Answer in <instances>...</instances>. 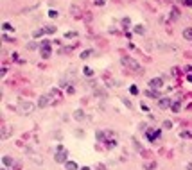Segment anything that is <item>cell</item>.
<instances>
[{
	"label": "cell",
	"mask_w": 192,
	"mask_h": 170,
	"mask_svg": "<svg viewBox=\"0 0 192 170\" xmlns=\"http://www.w3.org/2000/svg\"><path fill=\"white\" fill-rule=\"evenodd\" d=\"M120 63H122L124 66H129L135 74H142V66L138 65V63H137L135 59H131V57H122V59H120Z\"/></svg>",
	"instance_id": "1"
},
{
	"label": "cell",
	"mask_w": 192,
	"mask_h": 170,
	"mask_svg": "<svg viewBox=\"0 0 192 170\" xmlns=\"http://www.w3.org/2000/svg\"><path fill=\"white\" fill-rule=\"evenodd\" d=\"M67 158H68L67 149H65V147H61V145H58L56 154H54V159H56L58 163H67Z\"/></svg>",
	"instance_id": "2"
},
{
	"label": "cell",
	"mask_w": 192,
	"mask_h": 170,
	"mask_svg": "<svg viewBox=\"0 0 192 170\" xmlns=\"http://www.w3.org/2000/svg\"><path fill=\"white\" fill-rule=\"evenodd\" d=\"M18 109L22 111V113H25V115H31L34 111V104L29 102V100H22V102L18 104Z\"/></svg>",
	"instance_id": "3"
},
{
	"label": "cell",
	"mask_w": 192,
	"mask_h": 170,
	"mask_svg": "<svg viewBox=\"0 0 192 170\" xmlns=\"http://www.w3.org/2000/svg\"><path fill=\"white\" fill-rule=\"evenodd\" d=\"M170 104H173V100H170L169 97H160V99H158V108H160V109L170 108Z\"/></svg>",
	"instance_id": "4"
},
{
	"label": "cell",
	"mask_w": 192,
	"mask_h": 170,
	"mask_svg": "<svg viewBox=\"0 0 192 170\" xmlns=\"http://www.w3.org/2000/svg\"><path fill=\"white\" fill-rule=\"evenodd\" d=\"M162 84H163L162 77H153L151 81H149V88H151V90H158V88H162Z\"/></svg>",
	"instance_id": "5"
},
{
	"label": "cell",
	"mask_w": 192,
	"mask_h": 170,
	"mask_svg": "<svg viewBox=\"0 0 192 170\" xmlns=\"http://www.w3.org/2000/svg\"><path fill=\"white\" fill-rule=\"evenodd\" d=\"M50 102H52V100H50V97L43 95V97H40V100H38V108H47V106H49Z\"/></svg>",
	"instance_id": "6"
},
{
	"label": "cell",
	"mask_w": 192,
	"mask_h": 170,
	"mask_svg": "<svg viewBox=\"0 0 192 170\" xmlns=\"http://www.w3.org/2000/svg\"><path fill=\"white\" fill-rule=\"evenodd\" d=\"M183 38L192 41V27H187V29H183Z\"/></svg>",
	"instance_id": "7"
},
{
	"label": "cell",
	"mask_w": 192,
	"mask_h": 170,
	"mask_svg": "<svg viewBox=\"0 0 192 170\" xmlns=\"http://www.w3.org/2000/svg\"><path fill=\"white\" fill-rule=\"evenodd\" d=\"M74 118H76V120H79V122H81V120H84V111H83V109H77V111L74 113Z\"/></svg>",
	"instance_id": "8"
},
{
	"label": "cell",
	"mask_w": 192,
	"mask_h": 170,
	"mask_svg": "<svg viewBox=\"0 0 192 170\" xmlns=\"http://www.w3.org/2000/svg\"><path fill=\"white\" fill-rule=\"evenodd\" d=\"M2 163H4V166H11L13 165V158L11 156H4L2 158Z\"/></svg>",
	"instance_id": "9"
},
{
	"label": "cell",
	"mask_w": 192,
	"mask_h": 170,
	"mask_svg": "<svg viewBox=\"0 0 192 170\" xmlns=\"http://www.w3.org/2000/svg\"><path fill=\"white\" fill-rule=\"evenodd\" d=\"M133 31H135V34H144V32H145L144 25H135V27H133Z\"/></svg>",
	"instance_id": "10"
},
{
	"label": "cell",
	"mask_w": 192,
	"mask_h": 170,
	"mask_svg": "<svg viewBox=\"0 0 192 170\" xmlns=\"http://www.w3.org/2000/svg\"><path fill=\"white\" fill-rule=\"evenodd\" d=\"M65 166H67V170H77V165H76L74 161H67Z\"/></svg>",
	"instance_id": "11"
},
{
	"label": "cell",
	"mask_w": 192,
	"mask_h": 170,
	"mask_svg": "<svg viewBox=\"0 0 192 170\" xmlns=\"http://www.w3.org/2000/svg\"><path fill=\"white\" fill-rule=\"evenodd\" d=\"M41 57H50V49H41Z\"/></svg>",
	"instance_id": "12"
},
{
	"label": "cell",
	"mask_w": 192,
	"mask_h": 170,
	"mask_svg": "<svg viewBox=\"0 0 192 170\" xmlns=\"http://www.w3.org/2000/svg\"><path fill=\"white\" fill-rule=\"evenodd\" d=\"M170 109H173L174 113H178L180 111V102H173V104H170Z\"/></svg>",
	"instance_id": "13"
},
{
	"label": "cell",
	"mask_w": 192,
	"mask_h": 170,
	"mask_svg": "<svg viewBox=\"0 0 192 170\" xmlns=\"http://www.w3.org/2000/svg\"><path fill=\"white\" fill-rule=\"evenodd\" d=\"M45 32H47V34H54V32H56V27H54V25H49V27H45Z\"/></svg>",
	"instance_id": "14"
},
{
	"label": "cell",
	"mask_w": 192,
	"mask_h": 170,
	"mask_svg": "<svg viewBox=\"0 0 192 170\" xmlns=\"http://www.w3.org/2000/svg\"><path fill=\"white\" fill-rule=\"evenodd\" d=\"M92 54H93V50H84V52H81V57H83V59H86V57L92 56Z\"/></svg>",
	"instance_id": "15"
},
{
	"label": "cell",
	"mask_w": 192,
	"mask_h": 170,
	"mask_svg": "<svg viewBox=\"0 0 192 170\" xmlns=\"http://www.w3.org/2000/svg\"><path fill=\"white\" fill-rule=\"evenodd\" d=\"M83 72H84V75H86V77H92V75H93V70H92V68H88V66L84 68Z\"/></svg>",
	"instance_id": "16"
},
{
	"label": "cell",
	"mask_w": 192,
	"mask_h": 170,
	"mask_svg": "<svg viewBox=\"0 0 192 170\" xmlns=\"http://www.w3.org/2000/svg\"><path fill=\"white\" fill-rule=\"evenodd\" d=\"M2 29H4V31H11V32H13V25H11V24H7V22H6V24H2Z\"/></svg>",
	"instance_id": "17"
},
{
	"label": "cell",
	"mask_w": 192,
	"mask_h": 170,
	"mask_svg": "<svg viewBox=\"0 0 192 170\" xmlns=\"http://www.w3.org/2000/svg\"><path fill=\"white\" fill-rule=\"evenodd\" d=\"M93 93H95V95H99V97H106V91H102V90H99V88H95V90H93Z\"/></svg>",
	"instance_id": "18"
},
{
	"label": "cell",
	"mask_w": 192,
	"mask_h": 170,
	"mask_svg": "<svg viewBox=\"0 0 192 170\" xmlns=\"http://www.w3.org/2000/svg\"><path fill=\"white\" fill-rule=\"evenodd\" d=\"M41 49H50V41L43 39V41H41Z\"/></svg>",
	"instance_id": "19"
},
{
	"label": "cell",
	"mask_w": 192,
	"mask_h": 170,
	"mask_svg": "<svg viewBox=\"0 0 192 170\" xmlns=\"http://www.w3.org/2000/svg\"><path fill=\"white\" fill-rule=\"evenodd\" d=\"M170 127H173V122H170V120H165V122H163V129H170Z\"/></svg>",
	"instance_id": "20"
},
{
	"label": "cell",
	"mask_w": 192,
	"mask_h": 170,
	"mask_svg": "<svg viewBox=\"0 0 192 170\" xmlns=\"http://www.w3.org/2000/svg\"><path fill=\"white\" fill-rule=\"evenodd\" d=\"M31 158H32V161H34V163H40V165H41V158H40V156H36V154H31Z\"/></svg>",
	"instance_id": "21"
},
{
	"label": "cell",
	"mask_w": 192,
	"mask_h": 170,
	"mask_svg": "<svg viewBox=\"0 0 192 170\" xmlns=\"http://www.w3.org/2000/svg\"><path fill=\"white\" fill-rule=\"evenodd\" d=\"M43 32H45V29H40V31H34V34H32V36H34V38H38V36H41Z\"/></svg>",
	"instance_id": "22"
},
{
	"label": "cell",
	"mask_w": 192,
	"mask_h": 170,
	"mask_svg": "<svg viewBox=\"0 0 192 170\" xmlns=\"http://www.w3.org/2000/svg\"><path fill=\"white\" fill-rule=\"evenodd\" d=\"M106 145H108L110 149H115V147H117V141H113V140H111V141H106Z\"/></svg>",
	"instance_id": "23"
},
{
	"label": "cell",
	"mask_w": 192,
	"mask_h": 170,
	"mask_svg": "<svg viewBox=\"0 0 192 170\" xmlns=\"http://www.w3.org/2000/svg\"><path fill=\"white\" fill-rule=\"evenodd\" d=\"M129 91H131V95H137V93H138V88H137L135 84H133V86L129 88Z\"/></svg>",
	"instance_id": "24"
},
{
	"label": "cell",
	"mask_w": 192,
	"mask_h": 170,
	"mask_svg": "<svg viewBox=\"0 0 192 170\" xmlns=\"http://www.w3.org/2000/svg\"><path fill=\"white\" fill-rule=\"evenodd\" d=\"M95 170H108V168H106L102 163H97V165H95Z\"/></svg>",
	"instance_id": "25"
},
{
	"label": "cell",
	"mask_w": 192,
	"mask_h": 170,
	"mask_svg": "<svg viewBox=\"0 0 192 170\" xmlns=\"http://www.w3.org/2000/svg\"><path fill=\"white\" fill-rule=\"evenodd\" d=\"M122 25L124 27H129V18H122Z\"/></svg>",
	"instance_id": "26"
},
{
	"label": "cell",
	"mask_w": 192,
	"mask_h": 170,
	"mask_svg": "<svg viewBox=\"0 0 192 170\" xmlns=\"http://www.w3.org/2000/svg\"><path fill=\"white\" fill-rule=\"evenodd\" d=\"M170 18H173V20L178 18V9H173V13H170Z\"/></svg>",
	"instance_id": "27"
},
{
	"label": "cell",
	"mask_w": 192,
	"mask_h": 170,
	"mask_svg": "<svg viewBox=\"0 0 192 170\" xmlns=\"http://www.w3.org/2000/svg\"><path fill=\"white\" fill-rule=\"evenodd\" d=\"M49 16H50V18H56V16H58V11L50 9V11H49Z\"/></svg>",
	"instance_id": "28"
},
{
	"label": "cell",
	"mask_w": 192,
	"mask_h": 170,
	"mask_svg": "<svg viewBox=\"0 0 192 170\" xmlns=\"http://www.w3.org/2000/svg\"><path fill=\"white\" fill-rule=\"evenodd\" d=\"M95 136H97V140H104V133H102V131H97Z\"/></svg>",
	"instance_id": "29"
},
{
	"label": "cell",
	"mask_w": 192,
	"mask_h": 170,
	"mask_svg": "<svg viewBox=\"0 0 192 170\" xmlns=\"http://www.w3.org/2000/svg\"><path fill=\"white\" fill-rule=\"evenodd\" d=\"M155 166H156L155 163H149V165H145V170H155Z\"/></svg>",
	"instance_id": "30"
},
{
	"label": "cell",
	"mask_w": 192,
	"mask_h": 170,
	"mask_svg": "<svg viewBox=\"0 0 192 170\" xmlns=\"http://www.w3.org/2000/svg\"><path fill=\"white\" fill-rule=\"evenodd\" d=\"M180 136H181V138H190L192 134H190V133H183V131H181V133H180Z\"/></svg>",
	"instance_id": "31"
},
{
	"label": "cell",
	"mask_w": 192,
	"mask_h": 170,
	"mask_svg": "<svg viewBox=\"0 0 192 170\" xmlns=\"http://www.w3.org/2000/svg\"><path fill=\"white\" fill-rule=\"evenodd\" d=\"M122 102H124V104H126V106H127V108H129V109H131V108H133V104H131V102H129V100H126V99H124V100H122Z\"/></svg>",
	"instance_id": "32"
},
{
	"label": "cell",
	"mask_w": 192,
	"mask_h": 170,
	"mask_svg": "<svg viewBox=\"0 0 192 170\" xmlns=\"http://www.w3.org/2000/svg\"><path fill=\"white\" fill-rule=\"evenodd\" d=\"M65 38H76V32H67Z\"/></svg>",
	"instance_id": "33"
},
{
	"label": "cell",
	"mask_w": 192,
	"mask_h": 170,
	"mask_svg": "<svg viewBox=\"0 0 192 170\" xmlns=\"http://www.w3.org/2000/svg\"><path fill=\"white\" fill-rule=\"evenodd\" d=\"M106 0H95V6H104Z\"/></svg>",
	"instance_id": "34"
},
{
	"label": "cell",
	"mask_w": 192,
	"mask_h": 170,
	"mask_svg": "<svg viewBox=\"0 0 192 170\" xmlns=\"http://www.w3.org/2000/svg\"><path fill=\"white\" fill-rule=\"evenodd\" d=\"M185 2V6H188V7H192V0H183Z\"/></svg>",
	"instance_id": "35"
},
{
	"label": "cell",
	"mask_w": 192,
	"mask_h": 170,
	"mask_svg": "<svg viewBox=\"0 0 192 170\" xmlns=\"http://www.w3.org/2000/svg\"><path fill=\"white\" fill-rule=\"evenodd\" d=\"M187 81H188V82H192V74H190V75L187 77Z\"/></svg>",
	"instance_id": "36"
},
{
	"label": "cell",
	"mask_w": 192,
	"mask_h": 170,
	"mask_svg": "<svg viewBox=\"0 0 192 170\" xmlns=\"http://www.w3.org/2000/svg\"><path fill=\"white\" fill-rule=\"evenodd\" d=\"M187 170H192V163H188V165H187Z\"/></svg>",
	"instance_id": "37"
},
{
	"label": "cell",
	"mask_w": 192,
	"mask_h": 170,
	"mask_svg": "<svg viewBox=\"0 0 192 170\" xmlns=\"http://www.w3.org/2000/svg\"><path fill=\"white\" fill-rule=\"evenodd\" d=\"M81 170H90V168H88V166H83V168H81Z\"/></svg>",
	"instance_id": "38"
}]
</instances>
